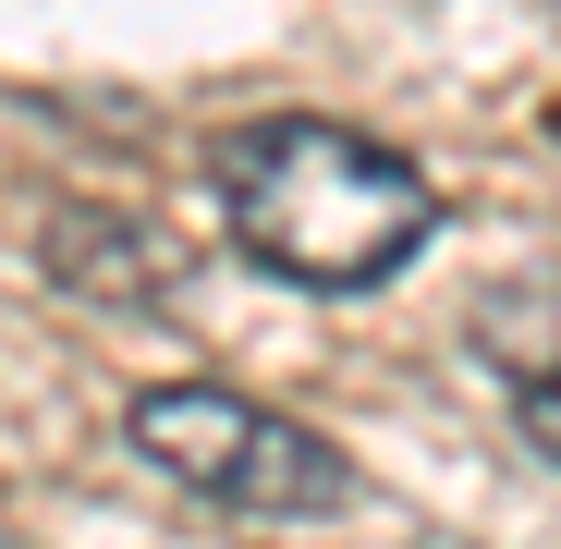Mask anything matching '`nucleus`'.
<instances>
[{
  "label": "nucleus",
  "instance_id": "1",
  "mask_svg": "<svg viewBox=\"0 0 561 549\" xmlns=\"http://www.w3.org/2000/svg\"><path fill=\"white\" fill-rule=\"evenodd\" d=\"M232 244L294 294H379L439 244V183L330 111H256L208 147Z\"/></svg>",
  "mask_w": 561,
  "mask_h": 549
},
{
  "label": "nucleus",
  "instance_id": "2",
  "mask_svg": "<svg viewBox=\"0 0 561 549\" xmlns=\"http://www.w3.org/2000/svg\"><path fill=\"white\" fill-rule=\"evenodd\" d=\"M123 439L183 501L244 513V525H330V513L366 501V477H354L342 439H318L306 415H280V403H256L232 379H147L123 403Z\"/></svg>",
  "mask_w": 561,
  "mask_h": 549
},
{
  "label": "nucleus",
  "instance_id": "3",
  "mask_svg": "<svg viewBox=\"0 0 561 549\" xmlns=\"http://www.w3.org/2000/svg\"><path fill=\"white\" fill-rule=\"evenodd\" d=\"M37 256H49V282L73 306H99V318H159L183 282H196V244L135 220V208H61Z\"/></svg>",
  "mask_w": 561,
  "mask_h": 549
},
{
  "label": "nucleus",
  "instance_id": "4",
  "mask_svg": "<svg viewBox=\"0 0 561 549\" xmlns=\"http://www.w3.org/2000/svg\"><path fill=\"white\" fill-rule=\"evenodd\" d=\"M477 366L513 391V427L561 465V268H525V282H501L489 306H477Z\"/></svg>",
  "mask_w": 561,
  "mask_h": 549
},
{
  "label": "nucleus",
  "instance_id": "5",
  "mask_svg": "<svg viewBox=\"0 0 561 549\" xmlns=\"http://www.w3.org/2000/svg\"><path fill=\"white\" fill-rule=\"evenodd\" d=\"M0 549H25V537H13V513H0Z\"/></svg>",
  "mask_w": 561,
  "mask_h": 549
}]
</instances>
